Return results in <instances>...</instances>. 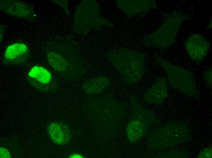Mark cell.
Segmentation results:
<instances>
[{
  "mask_svg": "<svg viewBox=\"0 0 212 158\" xmlns=\"http://www.w3.org/2000/svg\"><path fill=\"white\" fill-rule=\"evenodd\" d=\"M162 64L170 83L175 88L189 94H193L195 83L191 74L186 70L164 60Z\"/></svg>",
  "mask_w": 212,
  "mask_h": 158,
  "instance_id": "6da1fadb",
  "label": "cell"
},
{
  "mask_svg": "<svg viewBox=\"0 0 212 158\" xmlns=\"http://www.w3.org/2000/svg\"><path fill=\"white\" fill-rule=\"evenodd\" d=\"M185 50L190 57L194 61L200 62L208 55L210 43L203 35L192 33L187 37L184 43Z\"/></svg>",
  "mask_w": 212,
  "mask_h": 158,
  "instance_id": "7a4b0ae2",
  "label": "cell"
},
{
  "mask_svg": "<svg viewBox=\"0 0 212 158\" xmlns=\"http://www.w3.org/2000/svg\"><path fill=\"white\" fill-rule=\"evenodd\" d=\"M183 20L182 16L177 13L173 14L167 19L161 30V46L167 47L175 43L176 35Z\"/></svg>",
  "mask_w": 212,
  "mask_h": 158,
  "instance_id": "3957f363",
  "label": "cell"
},
{
  "mask_svg": "<svg viewBox=\"0 0 212 158\" xmlns=\"http://www.w3.org/2000/svg\"><path fill=\"white\" fill-rule=\"evenodd\" d=\"M1 9L11 15L26 19H33L34 14L29 5L19 1H4L0 2Z\"/></svg>",
  "mask_w": 212,
  "mask_h": 158,
  "instance_id": "277c9868",
  "label": "cell"
},
{
  "mask_svg": "<svg viewBox=\"0 0 212 158\" xmlns=\"http://www.w3.org/2000/svg\"><path fill=\"white\" fill-rule=\"evenodd\" d=\"M49 137L55 143L64 145L70 140L71 134L68 127L61 123L53 122L50 123L47 128Z\"/></svg>",
  "mask_w": 212,
  "mask_h": 158,
  "instance_id": "5b68a950",
  "label": "cell"
},
{
  "mask_svg": "<svg viewBox=\"0 0 212 158\" xmlns=\"http://www.w3.org/2000/svg\"><path fill=\"white\" fill-rule=\"evenodd\" d=\"M28 55L27 46L23 43H16L9 45L6 48L4 58L11 63L23 62Z\"/></svg>",
  "mask_w": 212,
  "mask_h": 158,
  "instance_id": "8992f818",
  "label": "cell"
},
{
  "mask_svg": "<svg viewBox=\"0 0 212 158\" xmlns=\"http://www.w3.org/2000/svg\"><path fill=\"white\" fill-rule=\"evenodd\" d=\"M28 76L34 85L38 84L40 86H44L51 81L52 76L50 72L44 67L38 66L32 67L28 74Z\"/></svg>",
  "mask_w": 212,
  "mask_h": 158,
  "instance_id": "52a82bcc",
  "label": "cell"
},
{
  "mask_svg": "<svg viewBox=\"0 0 212 158\" xmlns=\"http://www.w3.org/2000/svg\"><path fill=\"white\" fill-rule=\"evenodd\" d=\"M148 94L150 101L161 102L168 95L166 80L163 78L160 79L149 91Z\"/></svg>",
  "mask_w": 212,
  "mask_h": 158,
  "instance_id": "ba28073f",
  "label": "cell"
},
{
  "mask_svg": "<svg viewBox=\"0 0 212 158\" xmlns=\"http://www.w3.org/2000/svg\"><path fill=\"white\" fill-rule=\"evenodd\" d=\"M47 57L49 64L55 70L62 72L68 68L67 62L59 54L54 52H50L47 54Z\"/></svg>",
  "mask_w": 212,
  "mask_h": 158,
  "instance_id": "9c48e42d",
  "label": "cell"
},
{
  "mask_svg": "<svg viewBox=\"0 0 212 158\" xmlns=\"http://www.w3.org/2000/svg\"><path fill=\"white\" fill-rule=\"evenodd\" d=\"M143 130V125L140 121L132 120L129 123L126 128L127 136L131 142H135L140 137Z\"/></svg>",
  "mask_w": 212,
  "mask_h": 158,
  "instance_id": "30bf717a",
  "label": "cell"
},
{
  "mask_svg": "<svg viewBox=\"0 0 212 158\" xmlns=\"http://www.w3.org/2000/svg\"><path fill=\"white\" fill-rule=\"evenodd\" d=\"M203 79L207 84L211 86L212 69H210L204 72L203 74Z\"/></svg>",
  "mask_w": 212,
  "mask_h": 158,
  "instance_id": "8fae6325",
  "label": "cell"
},
{
  "mask_svg": "<svg viewBox=\"0 0 212 158\" xmlns=\"http://www.w3.org/2000/svg\"><path fill=\"white\" fill-rule=\"evenodd\" d=\"M10 157V154L8 150L3 147L0 148V158H9Z\"/></svg>",
  "mask_w": 212,
  "mask_h": 158,
  "instance_id": "7c38bea8",
  "label": "cell"
},
{
  "mask_svg": "<svg viewBox=\"0 0 212 158\" xmlns=\"http://www.w3.org/2000/svg\"><path fill=\"white\" fill-rule=\"evenodd\" d=\"M69 158H84V156L82 154L78 153H73L70 154L68 157Z\"/></svg>",
  "mask_w": 212,
  "mask_h": 158,
  "instance_id": "4fadbf2b",
  "label": "cell"
}]
</instances>
